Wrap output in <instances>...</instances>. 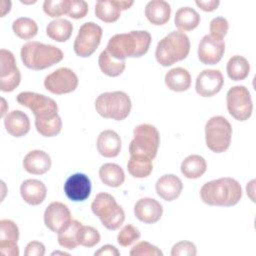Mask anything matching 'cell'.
Masks as SVG:
<instances>
[{"label":"cell","mask_w":256,"mask_h":256,"mask_svg":"<svg viewBox=\"0 0 256 256\" xmlns=\"http://www.w3.org/2000/svg\"><path fill=\"white\" fill-rule=\"evenodd\" d=\"M163 214L162 205L154 198H141L134 205V215L146 224H153L160 220Z\"/></svg>","instance_id":"cell-19"},{"label":"cell","mask_w":256,"mask_h":256,"mask_svg":"<svg viewBox=\"0 0 256 256\" xmlns=\"http://www.w3.org/2000/svg\"><path fill=\"white\" fill-rule=\"evenodd\" d=\"M226 71L228 77L233 81L244 80L250 72V64L248 60L240 55L232 56L227 62Z\"/></svg>","instance_id":"cell-32"},{"label":"cell","mask_w":256,"mask_h":256,"mask_svg":"<svg viewBox=\"0 0 256 256\" xmlns=\"http://www.w3.org/2000/svg\"><path fill=\"white\" fill-rule=\"evenodd\" d=\"M181 173L188 179H197L201 177L207 169L206 160L197 154L186 157L181 163Z\"/></svg>","instance_id":"cell-28"},{"label":"cell","mask_w":256,"mask_h":256,"mask_svg":"<svg viewBox=\"0 0 256 256\" xmlns=\"http://www.w3.org/2000/svg\"><path fill=\"white\" fill-rule=\"evenodd\" d=\"M81 227H82L81 222H79L78 220L72 219L69 225L58 233L57 240L59 245L68 250L75 249L79 245L78 232Z\"/></svg>","instance_id":"cell-33"},{"label":"cell","mask_w":256,"mask_h":256,"mask_svg":"<svg viewBox=\"0 0 256 256\" xmlns=\"http://www.w3.org/2000/svg\"><path fill=\"white\" fill-rule=\"evenodd\" d=\"M189 51L190 41L188 36L181 31H172L158 42L155 57L160 65L168 67L184 60Z\"/></svg>","instance_id":"cell-5"},{"label":"cell","mask_w":256,"mask_h":256,"mask_svg":"<svg viewBox=\"0 0 256 256\" xmlns=\"http://www.w3.org/2000/svg\"><path fill=\"white\" fill-rule=\"evenodd\" d=\"M95 256H119L120 252L113 245L106 244L94 253Z\"/></svg>","instance_id":"cell-46"},{"label":"cell","mask_w":256,"mask_h":256,"mask_svg":"<svg viewBox=\"0 0 256 256\" xmlns=\"http://www.w3.org/2000/svg\"><path fill=\"white\" fill-rule=\"evenodd\" d=\"M99 177L101 181L109 187H119L125 181L123 169L115 163H105L99 168Z\"/></svg>","instance_id":"cell-29"},{"label":"cell","mask_w":256,"mask_h":256,"mask_svg":"<svg viewBox=\"0 0 256 256\" xmlns=\"http://www.w3.org/2000/svg\"><path fill=\"white\" fill-rule=\"evenodd\" d=\"M91 210L108 230H117L125 220L123 208L109 193H98L91 203Z\"/></svg>","instance_id":"cell-7"},{"label":"cell","mask_w":256,"mask_h":256,"mask_svg":"<svg viewBox=\"0 0 256 256\" xmlns=\"http://www.w3.org/2000/svg\"><path fill=\"white\" fill-rule=\"evenodd\" d=\"M196 5L205 12H211L218 8L220 2L218 0H208V1H202V0H196Z\"/></svg>","instance_id":"cell-45"},{"label":"cell","mask_w":256,"mask_h":256,"mask_svg":"<svg viewBox=\"0 0 256 256\" xmlns=\"http://www.w3.org/2000/svg\"><path fill=\"white\" fill-rule=\"evenodd\" d=\"M102 28L94 22L84 23L75 38L73 49L77 56L86 58L91 56L98 48L102 38Z\"/></svg>","instance_id":"cell-11"},{"label":"cell","mask_w":256,"mask_h":256,"mask_svg":"<svg viewBox=\"0 0 256 256\" xmlns=\"http://www.w3.org/2000/svg\"><path fill=\"white\" fill-rule=\"evenodd\" d=\"M44 86L46 90L53 94H67L73 92L77 88L78 77L72 69L62 67L46 76Z\"/></svg>","instance_id":"cell-12"},{"label":"cell","mask_w":256,"mask_h":256,"mask_svg":"<svg viewBox=\"0 0 256 256\" xmlns=\"http://www.w3.org/2000/svg\"><path fill=\"white\" fill-rule=\"evenodd\" d=\"M174 23L180 31H191L199 25L200 15L191 7H181L175 13Z\"/></svg>","instance_id":"cell-30"},{"label":"cell","mask_w":256,"mask_h":256,"mask_svg":"<svg viewBox=\"0 0 256 256\" xmlns=\"http://www.w3.org/2000/svg\"><path fill=\"white\" fill-rule=\"evenodd\" d=\"M6 131L13 137H22L30 130V120L26 113L21 110H13L4 116Z\"/></svg>","instance_id":"cell-23"},{"label":"cell","mask_w":256,"mask_h":256,"mask_svg":"<svg viewBox=\"0 0 256 256\" xmlns=\"http://www.w3.org/2000/svg\"><path fill=\"white\" fill-rule=\"evenodd\" d=\"M17 102L29 108L35 117V127L44 137H54L62 129V120L58 115V106L55 100L43 94L25 91L16 97Z\"/></svg>","instance_id":"cell-1"},{"label":"cell","mask_w":256,"mask_h":256,"mask_svg":"<svg viewBox=\"0 0 256 256\" xmlns=\"http://www.w3.org/2000/svg\"><path fill=\"white\" fill-rule=\"evenodd\" d=\"M66 197L73 202L85 201L91 193V181L83 173H74L67 178L64 184Z\"/></svg>","instance_id":"cell-17"},{"label":"cell","mask_w":256,"mask_h":256,"mask_svg":"<svg viewBox=\"0 0 256 256\" xmlns=\"http://www.w3.org/2000/svg\"><path fill=\"white\" fill-rule=\"evenodd\" d=\"M43 11L50 17H59L66 14L65 0H45Z\"/></svg>","instance_id":"cell-41"},{"label":"cell","mask_w":256,"mask_h":256,"mask_svg":"<svg viewBox=\"0 0 256 256\" xmlns=\"http://www.w3.org/2000/svg\"><path fill=\"white\" fill-rule=\"evenodd\" d=\"M120 0L97 1L95 4V15L98 19L106 23L117 21L121 15Z\"/></svg>","instance_id":"cell-27"},{"label":"cell","mask_w":256,"mask_h":256,"mask_svg":"<svg viewBox=\"0 0 256 256\" xmlns=\"http://www.w3.org/2000/svg\"><path fill=\"white\" fill-rule=\"evenodd\" d=\"M156 193L165 201H173L178 198L183 190V183L179 177L174 174L161 176L155 184Z\"/></svg>","instance_id":"cell-20"},{"label":"cell","mask_w":256,"mask_h":256,"mask_svg":"<svg viewBox=\"0 0 256 256\" xmlns=\"http://www.w3.org/2000/svg\"><path fill=\"white\" fill-rule=\"evenodd\" d=\"M23 64L32 70H43L59 63L63 59L60 48L37 41L25 43L20 52Z\"/></svg>","instance_id":"cell-4"},{"label":"cell","mask_w":256,"mask_h":256,"mask_svg":"<svg viewBox=\"0 0 256 256\" xmlns=\"http://www.w3.org/2000/svg\"><path fill=\"white\" fill-rule=\"evenodd\" d=\"M72 221L69 208L61 202L50 203L44 212L45 226L52 232L59 233Z\"/></svg>","instance_id":"cell-15"},{"label":"cell","mask_w":256,"mask_h":256,"mask_svg":"<svg viewBox=\"0 0 256 256\" xmlns=\"http://www.w3.org/2000/svg\"><path fill=\"white\" fill-rule=\"evenodd\" d=\"M100 234L97 229L92 226H83L78 232L79 245L91 248L100 242Z\"/></svg>","instance_id":"cell-37"},{"label":"cell","mask_w":256,"mask_h":256,"mask_svg":"<svg viewBox=\"0 0 256 256\" xmlns=\"http://www.w3.org/2000/svg\"><path fill=\"white\" fill-rule=\"evenodd\" d=\"M65 10L69 17L81 19L88 13V4L84 0H65Z\"/></svg>","instance_id":"cell-39"},{"label":"cell","mask_w":256,"mask_h":256,"mask_svg":"<svg viewBox=\"0 0 256 256\" xmlns=\"http://www.w3.org/2000/svg\"><path fill=\"white\" fill-rule=\"evenodd\" d=\"M73 25L67 19L57 18L49 22L46 27V34L57 42H66L72 35Z\"/></svg>","instance_id":"cell-31"},{"label":"cell","mask_w":256,"mask_h":256,"mask_svg":"<svg viewBox=\"0 0 256 256\" xmlns=\"http://www.w3.org/2000/svg\"><path fill=\"white\" fill-rule=\"evenodd\" d=\"M141 233L138 228L132 224L125 225L117 235V242L123 247H128L137 240H139Z\"/></svg>","instance_id":"cell-38"},{"label":"cell","mask_w":256,"mask_h":256,"mask_svg":"<svg viewBox=\"0 0 256 256\" xmlns=\"http://www.w3.org/2000/svg\"><path fill=\"white\" fill-rule=\"evenodd\" d=\"M13 32L23 40H29L36 36L38 32L37 23L28 17H20L14 20L12 24Z\"/></svg>","instance_id":"cell-36"},{"label":"cell","mask_w":256,"mask_h":256,"mask_svg":"<svg viewBox=\"0 0 256 256\" xmlns=\"http://www.w3.org/2000/svg\"><path fill=\"white\" fill-rule=\"evenodd\" d=\"M232 127L223 116L211 117L205 125V139L207 147L215 152H225L231 143Z\"/></svg>","instance_id":"cell-9"},{"label":"cell","mask_w":256,"mask_h":256,"mask_svg":"<svg viewBox=\"0 0 256 256\" xmlns=\"http://www.w3.org/2000/svg\"><path fill=\"white\" fill-rule=\"evenodd\" d=\"M228 29H229V24L224 17H216L212 19L210 22V26H209L210 34L215 37L223 39V37L227 34Z\"/></svg>","instance_id":"cell-43"},{"label":"cell","mask_w":256,"mask_h":256,"mask_svg":"<svg viewBox=\"0 0 256 256\" xmlns=\"http://www.w3.org/2000/svg\"><path fill=\"white\" fill-rule=\"evenodd\" d=\"M132 107L131 99L123 91L104 92L95 100V109L103 118L122 121L128 117Z\"/></svg>","instance_id":"cell-6"},{"label":"cell","mask_w":256,"mask_h":256,"mask_svg":"<svg viewBox=\"0 0 256 256\" xmlns=\"http://www.w3.org/2000/svg\"><path fill=\"white\" fill-rule=\"evenodd\" d=\"M96 146L100 155L106 158H113L120 153L122 142L117 132L104 130L98 135Z\"/></svg>","instance_id":"cell-21"},{"label":"cell","mask_w":256,"mask_h":256,"mask_svg":"<svg viewBox=\"0 0 256 256\" xmlns=\"http://www.w3.org/2000/svg\"><path fill=\"white\" fill-rule=\"evenodd\" d=\"M19 229L15 222L9 219L0 221V251L7 256H18Z\"/></svg>","instance_id":"cell-18"},{"label":"cell","mask_w":256,"mask_h":256,"mask_svg":"<svg viewBox=\"0 0 256 256\" xmlns=\"http://www.w3.org/2000/svg\"><path fill=\"white\" fill-rule=\"evenodd\" d=\"M21 81V74L16 65L13 53L7 49L0 50V89L3 92L13 91Z\"/></svg>","instance_id":"cell-13"},{"label":"cell","mask_w":256,"mask_h":256,"mask_svg":"<svg viewBox=\"0 0 256 256\" xmlns=\"http://www.w3.org/2000/svg\"><path fill=\"white\" fill-rule=\"evenodd\" d=\"M170 14V4L164 0H152L145 7V16L154 25H163L168 22Z\"/></svg>","instance_id":"cell-25"},{"label":"cell","mask_w":256,"mask_h":256,"mask_svg":"<svg viewBox=\"0 0 256 256\" xmlns=\"http://www.w3.org/2000/svg\"><path fill=\"white\" fill-rule=\"evenodd\" d=\"M127 169L129 174L134 178L148 177L153 170L152 160L143 156L130 155L127 162Z\"/></svg>","instance_id":"cell-34"},{"label":"cell","mask_w":256,"mask_h":256,"mask_svg":"<svg viewBox=\"0 0 256 256\" xmlns=\"http://www.w3.org/2000/svg\"><path fill=\"white\" fill-rule=\"evenodd\" d=\"M196 254V246L190 241L177 242L171 249V256H195Z\"/></svg>","instance_id":"cell-42"},{"label":"cell","mask_w":256,"mask_h":256,"mask_svg":"<svg viewBox=\"0 0 256 256\" xmlns=\"http://www.w3.org/2000/svg\"><path fill=\"white\" fill-rule=\"evenodd\" d=\"M225 53V42L211 34L203 36L198 45V59L205 65H215Z\"/></svg>","instance_id":"cell-14"},{"label":"cell","mask_w":256,"mask_h":256,"mask_svg":"<svg viewBox=\"0 0 256 256\" xmlns=\"http://www.w3.org/2000/svg\"><path fill=\"white\" fill-rule=\"evenodd\" d=\"M98 64L101 71L110 77H117L121 75L126 67L125 60H117L111 57L106 50H103L98 58Z\"/></svg>","instance_id":"cell-35"},{"label":"cell","mask_w":256,"mask_h":256,"mask_svg":"<svg viewBox=\"0 0 256 256\" xmlns=\"http://www.w3.org/2000/svg\"><path fill=\"white\" fill-rule=\"evenodd\" d=\"M20 194L26 203L36 206L45 200L47 189L42 181L38 179H27L20 186Z\"/></svg>","instance_id":"cell-24"},{"label":"cell","mask_w":256,"mask_h":256,"mask_svg":"<svg viewBox=\"0 0 256 256\" xmlns=\"http://www.w3.org/2000/svg\"><path fill=\"white\" fill-rule=\"evenodd\" d=\"M229 114L238 121H246L251 117L253 102L249 90L242 85L231 87L226 94Z\"/></svg>","instance_id":"cell-10"},{"label":"cell","mask_w":256,"mask_h":256,"mask_svg":"<svg viewBox=\"0 0 256 256\" xmlns=\"http://www.w3.org/2000/svg\"><path fill=\"white\" fill-rule=\"evenodd\" d=\"M129 254L131 256H163V252L157 246L147 241H141L134 245Z\"/></svg>","instance_id":"cell-40"},{"label":"cell","mask_w":256,"mask_h":256,"mask_svg":"<svg viewBox=\"0 0 256 256\" xmlns=\"http://www.w3.org/2000/svg\"><path fill=\"white\" fill-rule=\"evenodd\" d=\"M160 135L151 124H140L133 130V139L129 145L130 155L143 156L153 160L158 152Z\"/></svg>","instance_id":"cell-8"},{"label":"cell","mask_w":256,"mask_h":256,"mask_svg":"<svg viewBox=\"0 0 256 256\" xmlns=\"http://www.w3.org/2000/svg\"><path fill=\"white\" fill-rule=\"evenodd\" d=\"M200 197L207 205L230 207L240 201L242 188L237 180L223 177L206 182L201 187Z\"/></svg>","instance_id":"cell-3"},{"label":"cell","mask_w":256,"mask_h":256,"mask_svg":"<svg viewBox=\"0 0 256 256\" xmlns=\"http://www.w3.org/2000/svg\"><path fill=\"white\" fill-rule=\"evenodd\" d=\"M58 254H60V255H69L68 253H66V252H61V251H55V252H53L51 255H58Z\"/></svg>","instance_id":"cell-47"},{"label":"cell","mask_w":256,"mask_h":256,"mask_svg":"<svg viewBox=\"0 0 256 256\" xmlns=\"http://www.w3.org/2000/svg\"><path fill=\"white\" fill-rule=\"evenodd\" d=\"M24 254L26 256H44L45 246L38 241H31L27 244Z\"/></svg>","instance_id":"cell-44"},{"label":"cell","mask_w":256,"mask_h":256,"mask_svg":"<svg viewBox=\"0 0 256 256\" xmlns=\"http://www.w3.org/2000/svg\"><path fill=\"white\" fill-rule=\"evenodd\" d=\"M166 86L175 92H183L190 88L191 76L188 70L182 67H176L169 70L165 75Z\"/></svg>","instance_id":"cell-26"},{"label":"cell","mask_w":256,"mask_h":256,"mask_svg":"<svg viewBox=\"0 0 256 256\" xmlns=\"http://www.w3.org/2000/svg\"><path fill=\"white\" fill-rule=\"evenodd\" d=\"M23 167L30 174L42 175L51 168V158L45 151L33 150L25 155Z\"/></svg>","instance_id":"cell-22"},{"label":"cell","mask_w":256,"mask_h":256,"mask_svg":"<svg viewBox=\"0 0 256 256\" xmlns=\"http://www.w3.org/2000/svg\"><path fill=\"white\" fill-rule=\"evenodd\" d=\"M223 83L224 78L219 70L206 69L197 76L195 90L202 97H212L221 90Z\"/></svg>","instance_id":"cell-16"},{"label":"cell","mask_w":256,"mask_h":256,"mask_svg":"<svg viewBox=\"0 0 256 256\" xmlns=\"http://www.w3.org/2000/svg\"><path fill=\"white\" fill-rule=\"evenodd\" d=\"M151 43V35L148 31L138 30L128 33H120L112 36L106 46L108 54L117 60H125L127 57H141L145 55Z\"/></svg>","instance_id":"cell-2"}]
</instances>
